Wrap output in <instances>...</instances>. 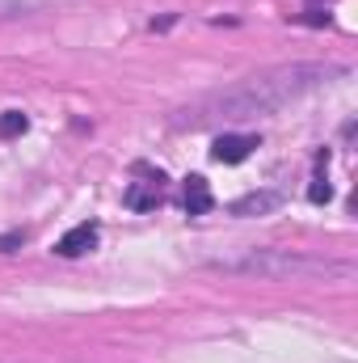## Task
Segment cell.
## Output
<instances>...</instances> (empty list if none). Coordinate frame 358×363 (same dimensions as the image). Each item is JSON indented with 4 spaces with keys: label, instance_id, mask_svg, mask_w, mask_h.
Masks as SVG:
<instances>
[{
    "label": "cell",
    "instance_id": "52a82bcc",
    "mask_svg": "<svg viewBox=\"0 0 358 363\" xmlns=\"http://www.w3.org/2000/svg\"><path fill=\"white\" fill-rule=\"evenodd\" d=\"M181 199H185V211L190 216H207L211 211V186H207V178H198V174L185 178V194Z\"/></svg>",
    "mask_w": 358,
    "mask_h": 363
},
{
    "label": "cell",
    "instance_id": "8992f818",
    "mask_svg": "<svg viewBox=\"0 0 358 363\" xmlns=\"http://www.w3.org/2000/svg\"><path fill=\"white\" fill-rule=\"evenodd\" d=\"M93 245H97V224H76V228H68V233L59 237L55 254H59V258H81V254H89Z\"/></svg>",
    "mask_w": 358,
    "mask_h": 363
},
{
    "label": "cell",
    "instance_id": "6da1fadb",
    "mask_svg": "<svg viewBox=\"0 0 358 363\" xmlns=\"http://www.w3.org/2000/svg\"><path fill=\"white\" fill-rule=\"evenodd\" d=\"M350 77V68L342 64H282V68H270V72H258L232 89H219L211 97H202L198 106L181 110L190 127H202L211 118H258V114H274L291 101H299L304 93H316L333 81Z\"/></svg>",
    "mask_w": 358,
    "mask_h": 363
},
{
    "label": "cell",
    "instance_id": "ba28073f",
    "mask_svg": "<svg viewBox=\"0 0 358 363\" xmlns=\"http://www.w3.org/2000/svg\"><path fill=\"white\" fill-rule=\"evenodd\" d=\"M316 165H321V169H316V178H312V186H308V199H312V203H329L333 190H329V182H325V152L316 157Z\"/></svg>",
    "mask_w": 358,
    "mask_h": 363
},
{
    "label": "cell",
    "instance_id": "5b68a950",
    "mask_svg": "<svg viewBox=\"0 0 358 363\" xmlns=\"http://www.w3.org/2000/svg\"><path fill=\"white\" fill-rule=\"evenodd\" d=\"M253 148H258V135H219V140L211 144V157H215L219 165H241Z\"/></svg>",
    "mask_w": 358,
    "mask_h": 363
},
{
    "label": "cell",
    "instance_id": "277c9868",
    "mask_svg": "<svg viewBox=\"0 0 358 363\" xmlns=\"http://www.w3.org/2000/svg\"><path fill=\"white\" fill-rule=\"evenodd\" d=\"M278 207H282V194H278V190H253V194L236 199V203L228 207V216L253 220V216H270V211H278Z\"/></svg>",
    "mask_w": 358,
    "mask_h": 363
},
{
    "label": "cell",
    "instance_id": "8fae6325",
    "mask_svg": "<svg viewBox=\"0 0 358 363\" xmlns=\"http://www.w3.org/2000/svg\"><path fill=\"white\" fill-rule=\"evenodd\" d=\"M21 241H25V233H8V237H0V250L8 254V250H17Z\"/></svg>",
    "mask_w": 358,
    "mask_h": 363
},
{
    "label": "cell",
    "instance_id": "9c48e42d",
    "mask_svg": "<svg viewBox=\"0 0 358 363\" xmlns=\"http://www.w3.org/2000/svg\"><path fill=\"white\" fill-rule=\"evenodd\" d=\"M25 127H30V123H25V114H21V110H4V114H0V135H4V140L21 135Z\"/></svg>",
    "mask_w": 358,
    "mask_h": 363
},
{
    "label": "cell",
    "instance_id": "30bf717a",
    "mask_svg": "<svg viewBox=\"0 0 358 363\" xmlns=\"http://www.w3.org/2000/svg\"><path fill=\"white\" fill-rule=\"evenodd\" d=\"M34 9H42V0H0V17H25Z\"/></svg>",
    "mask_w": 358,
    "mask_h": 363
},
{
    "label": "cell",
    "instance_id": "7a4b0ae2",
    "mask_svg": "<svg viewBox=\"0 0 358 363\" xmlns=\"http://www.w3.org/2000/svg\"><path fill=\"white\" fill-rule=\"evenodd\" d=\"M219 271L228 274H258V279H295V274H350L346 262L308 258L295 250H245L236 258H219Z\"/></svg>",
    "mask_w": 358,
    "mask_h": 363
},
{
    "label": "cell",
    "instance_id": "3957f363",
    "mask_svg": "<svg viewBox=\"0 0 358 363\" xmlns=\"http://www.w3.org/2000/svg\"><path fill=\"white\" fill-rule=\"evenodd\" d=\"M161 199H165V174H152V169H139V178L131 182L127 194H122V203L131 211H152Z\"/></svg>",
    "mask_w": 358,
    "mask_h": 363
}]
</instances>
